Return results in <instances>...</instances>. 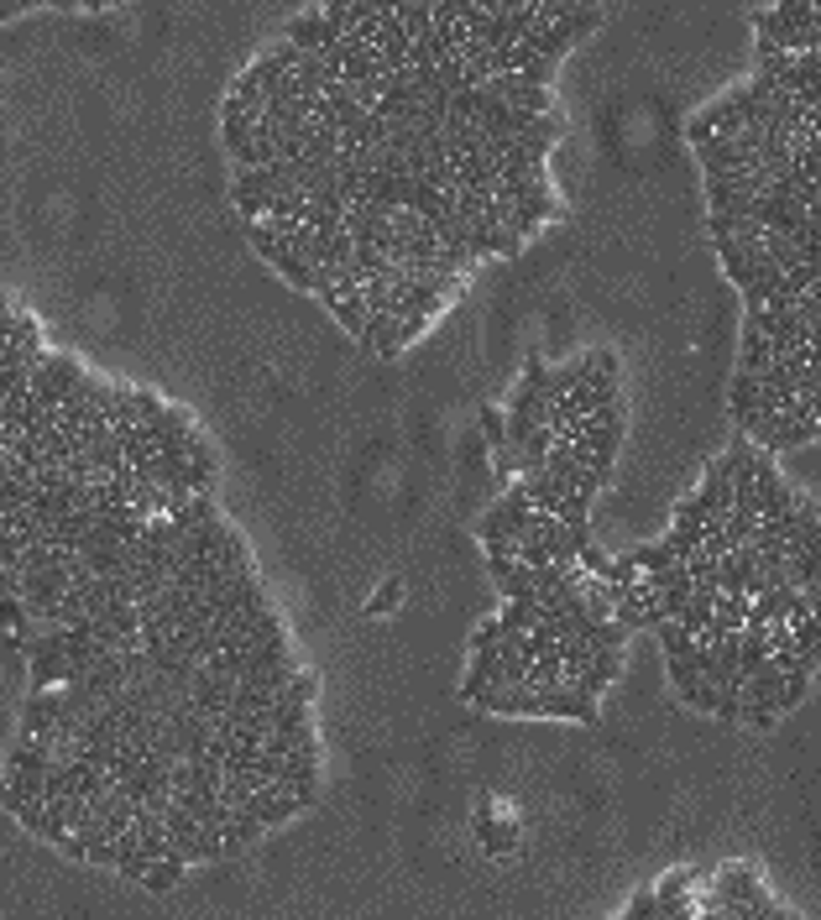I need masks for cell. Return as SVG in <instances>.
<instances>
[{"label": "cell", "instance_id": "6", "mask_svg": "<svg viewBox=\"0 0 821 920\" xmlns=\"http://www.w3.org/2000/svg\"><path fill=\"white\" fill-rule=\"evenodd\" d=\"M628 560L638 565V575H659V570H670V565H680V555L659 539V544H638V549H628Z\"/></svg>", "mask_w": 821, "mask_h": 920}, {"label": "cell", "instance_id": "9", "mask_svg": "<svg viewBox=\"0 0 821 920\" xmlns=\"http://www.w3.org/2000/svg\"><path fill=\"white\" fill-rule=\"evenodd\" d=\"M727 408H733V419L743 424L748 413L759 408V377H733V393H727Z\"/></svg>", "mask_w": 821, "mask_h": 920}, {"label": "cell", "instance_id": "1", "mask_svg": "<svg viewBox=\"0 0 821 920\" xmlns=\"http://www.w3.org/2000/svg\"><path fill=\"white\" fill-rule=\"evenodd\" d=\"M597 21H602V11H581V6H570L555 27H539V32H529L523 37V48H534L544 63H560L565 53H570V42H581L586 32H597Z\"/></svg>", "mask_w": 821, "mask_h": 920}, {"label": "cell", "instance_id": "24", "mask_svg": "<svg viewBox=\"0 0 821 920\" xmlns=\"http://www.w3.org/2000/svg\"><path fill=\"white\" fill-rule=\"evenodd\" d=\"M780 920H795V915H790V910H785V915H780Z\"/></svg>", "mask_w": 821, "mask_h": 920}, {"label": "cell", "instance_id": "11", "mask_svg": "<svg viewBox=\"0 0 821 920\" xmlns=\"http://www.w3.org/2000/svg\"><path fill=\"white\" fill-rule=\"evenodd\" d=\"M654 633H659V643H665V659H686V654L696 649V638L680 628V623H659Z\"/></svg>", "mask_w": 821, "mask_h": 920}, {"label": "cell", "instance_id": "18", "mask_svg": "<svg viewBox=\"0 0 821 920\" xmlns=\"http://www.w3.org/2000/svg\"><path fill=\"white\" fill-rule=\"evenodd\" d=\"M16 314H21V309L11 304V293H0V345L16 335Z\"/></svg>", "mask_w": 821, "mask_h": 920}, {"label": "cell", "instance_id": "17", "mask_svg": "<svg viewBox=\"0 0 821 920\" xmlns=\"http://www.w3.org/2000/svg\"><path fill=\"white\" fill-rule=\"evenodd\" d=\"M623 920H659V905H654V889H638Z\"/></svg>", "mask_w": 821, "mask_h": 920}, {"label": "cell", "instance_id": "3", "mask_svg": "<svg viewBox=\"0 0 821 920\" xmlns=\"http://www.w3.org/2000/svg\"><path fill=\"white\" fill-rule=\"evenodd\" d=\"M487 565H492V581H497V591H503L508 602H534V570L523 565V560L487 555Z\"/></svg>", "mask_w": 821, "mask_h": 920}, {"label": "cell", "instance_id": "22", "mask_svg": "<svg viewBox=\"0 0 821 920\" xmlns=\"http://www.w3.org/2000/svg\"><path fill=\"white\" fill-rule=\"evenodd\" d=\"M11 16H21V6H0V21H11Z\"/></svg>", "mask_w": 821, "mask_h": 920}, {"label": "cell", "instance_id": "7", "mask_svg": "<svg viewBox=\"0 0 821 920\" xmlns=\"http://www.w3.org/2000/svg\"><path fill=\"white\" fill-rule=\"evenodd\" d=\"M262 832H267V826H262L257 816H246V811H236V816H231V826H225V832H220V842H225V858H231V853H241V847H246V842H257Z\"/></svg>", "mask_w": 821, "mask_h": 920}, {"label": "cell", "instance_id": "12", "mask_svg": "<svg viewBox=\"0 0 821 920\" xmlns=\"http://www.w3.org/2000/svg\"><path fill=\"white\" fill-rule=\"evenodd\" d=\"M482 434H487V445H492V455H503V450H513V445H508V413H497V408H482Z\"/></svg>", "mask_w": 821, "mask_h": 920}, {"label": "cell", "instance_id": "21", "mask_svg": "<svg viewBox=\"0 0 821 920\" xmlns=\"http://www.w3.org/2000/svg\"><path fill=\"white\" fill-rule=\"evenodd\" d=\"M398 596H403V586H398V581H387V586H382V596L372 602V612H393V607H398Z\"/></svg>", "mask_w": 821, "mask_h": 920}, {"label": "cell", "instance_id": "19", "mask_svg": "<svg viewBox=\"0 0 821 920\" xmlns=\"http://www.w3.org/2000/svg\"><path fill=\"white\" fill-rule=\"evenodd\" d=\"M84 863H100V868H116L121 863V853H116V842H95L89 847V858Z\"/></svg>", "mask_w": 821, "mask_h": 920}, {"label": "cell", "instance_id": "23", "mask_svg": "<svg viewBox=\"0 0 821 920\" xmlns=\"http://www.w3.org/2000/svg\"><path fill=\"white\" fill-rule=\"evenodd\" d=\"M816 424H821V403H816Z\"/></svg>", "mask_w": 821, "mask_h": 920}, {"label": "cell", "instance_id": "20", "mask_svg": "<svg viewBox=\"0 0 821 920\" xmlns=\"http://www.w3.org/2000/svg\"><path fill=\"white\" fill-rule=\"evenodd\" d=\"M743 717H748V722H754L759 732H769L774 722H780V711H774V706H748V711H743Z\"/></svg>", "mask_w": 821, "mask_h": 920}, {"label": "cell", "instance_id": "13", "mask_svg": "<svg viewBox=\"0 0 821 920\" xmlns=\"http://www.w3.org/2000/svg\"><path fill=\"white\" fill-rule=\"evenodd\" d=\"M691 879H696L691 868H675L670 879L654 889V905H675V900H686V894H691Z\"/></svg>", "mask_w": 821, "mask_h": 920}, {"label": "cell", "instance_id": "14", "mask_svg": "<svg viewBox=\"0 0 821 920\" xmlns=\"http://www.w3.org/2000/svg\"><path fill=\"white\" fill-rule=\"evenodd\" d=\"M816 440H821V424L816 419H801V424H790L780 434V445H774V450H801V445H816Z\"/></svg>", "mask_w": 821, "mask_h": 920}, {"label": "cell", "instance_id": "8", "mask_svg": "<svg viewBox=\"0 0 821 920\" xmlns=\"http://www.w3.org/2000/svg\"><path fill=\"white\" fill-rule=\"evenodd\" d=\"M325 309H330V314H335V319H340V325H346L356 340L367 335V304H361V293H351V298H330Z\"/></svg>", "mask_w": 821, "mask_h": 920}, {"label": "cell", "instance_id": "10", "mask_svg": "<svg viewBox=\"0 0 821 920\" xmlns=\"http://www.w3.org/2000/svg\"><path fill=\"white\" fill-rule=\"evenodd\" d=\"M184 868H189L184 858H163V863H152V868H147V879H142V889H152V894H168L178 879H184Z\"/></svg>", "mask_w": 821, "mask_h": 920}, {"label": "cell", "instance_id": "15", "mask_svg": "<svg viewBox=\"0 0 821 920\" xmlns=\"http://www.w3.org/2000/svg\"><path fill=\"white\" fill-rule=\"evenodd\" d=\"M131 408H136V424H157L168 403L157 398V393H147V387H136V393H131Z\"/></svg>", "mask_w": 821, "mask_h": 920}, {"label": "cell", "instance_id": "4", "mask_svg": "<svg viewBox=\"0 0 821 920\" xmlns=\"http://www.w3.org/2000/svg\"><path fill=\"white\" fill-rule=\"evenodd\" d=\"M717 596H722V586H701V581H696V591H691L686 612H680V628H686L691 638H706V633H712V612H717Z\"/></svg>", "mask_w": 821, "mask_h": 920}, {"label": "cell", "instance_id": "16", "mask_svg": "<svg viewBox=\"0 0 821 920\" xmlns=\"http://www.w3.org/2000/svg\"><path fill=\"white\" fill-rule=\"evenodd\" d=\"M27 623H32L27 602L21 596H0V628H27Z\"/></svg>", "mask_w": 821, "mask_h": 920}, {"label": "cell", "instance_id": "5", "mask_svg": "<svg viewBox=\"0 0 821 920\" xmlns=\"http://www.w3.org/2000/svg\"><path fill=\"white\" fill-rule=\"evenodd\" d=\"M769 361H774V351H769V335H764V330H754V325H743L738 377H764V372H769Z\"/></svg>", "mask_w": 821, "mask_h": 920}, {"label": "cell", "instance_id": "2", "mask_svg": "<svg viewBox=\"0 0 821 920\" xmlns=\"http://www.w3.org/2000/svg\"><path fill=\"white\" fill-rule=\"evenodd\" d=\"M534 696H539V717H565V722H597V717H602L597 701L581 696V690H565V685L534 690Z\"/></svg>", "mask_w": 821, "mask_h": 920}]
</instances>
